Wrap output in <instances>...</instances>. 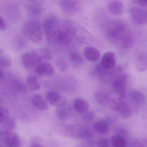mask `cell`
Wrapping results in <instances>:
<instances>
[{"mask_svg":"<svg viewBox=\"0 0 147 147\" xmlns=\"http://www.w3.org/2000/svg\"><path fill=\"white\" fill-rule=\"evenodd\" d=\"M64 27L71 36L80 42L86 43L91 39L89 32L80 24L74 20H66L64 23Z\"/></svg>","mask_w":147,"mask_h":147,"instance_id":"cell-1","label":"cell"},{"mask_svg":"<svg viewBox=\"0 0 147 147\" xmlns=\"http://www.w3.org/2000/svg\"><path fill=\"white\" fill-rule=\"evenodd\" d=\"M22 32L26 38L34 42H39L42 39L41 23L37 20H28L23 26Z\"/></svg>","mask_w":147,"mask_h":147,"instance_id":"cell-2","label":"cell"},{"mask_svg":"<svg viewBox=\"0 0 147 147\" xmlns=\"http://www.w3.org/2000/svg\"><path fill=\"white\" fill-rule=\"evenodd\" d=\"M48 42L51 44L68 45L72 42L71 36L66 30L59 29L55 32L47 36Z\"/></svg>","mask_w":147,"mask_h":147,"instance_id":"cell-3","label":"cell"},{"mask_svg":"<svg viewBox=\"0 0 147 147\" xmlns=\"http://www.w3.org/2000/svg\"><path fill=\"white\" fill-rule=\"evenodd\" d=\"M42 57L36 52H28L24 53L21 57V62L24 67L31 69L40 64Z\"/></svg>","mask_w":147,"mask_h":147,"instance_id":"cell-4","label":"cell"},{"mask_svg":"<svg viewBox=\"0 0 147 147\" xmlns=\"http://www.w3.org/2000/svg\"><path fill=\"white\" fill-rule=\"evenodd\" d=\"M60 5L62 11L68 15H75L81 10L80 3L77 1L63 0L60 1Z\"/></svg>","mask_w":147,"mask_h":147,"instance_id":"cell-5","label":"cell"},{"mask_svg":"<svg viewBox=\"0 0 147 147\" xmlns=\"http://www.w3.org/2000/svg\"><path fill=\"white\" fill-rule=\"evenodd\" d=\"M129 13L132 21L138 25L147 24V11L142 7H131Z\"/></svg>","mask_w":147,"mask_h":147,"instance_id":"cell-6","label":"cell"},{"mask_svg":"<svg viewBox=\"0 0 147 147\" xmlns=\"http://www.w3.org/2000/svg\"><path fill=\"white\" fill-rule=\"evenodd\" d=\"M43 29L46 36L55 32L60 29L59 20L54 15H49L44 20Z\"/></svg>","mask_w":147,"mask_h":147,"instance_id":"cell-7","label":"cell"},{"mask_svg":"<svg viewBox=\"0 0 147 147\" xmlns=\"http://www.w3.org/2000/svg\"><path fill=\"white\" fill-rule=\"evenodd\" d=\"M0 137L2 142L9 147H18L20 144L19 137L15 132L2 131Z\"/></svg>","mask_w":147,"mask_h":147,"instance_id":"cell-8","label":"cell"},{"mask_svg":"<svg viewBox=\"0 0 147 147\" xmlns=\"http://www.w3.org/2000/svg\"><path fill=\"white\" fill-rule=\"evenodd\" d=\"M127 76L122 75L116 78L113 83V89L118 95L123 97L127 87Z\"/></svg>","mask_w":147,"mask_h":147,"instance_id":"cell-9","label":"cell"},{"mask_svg":"<svg viewBox=\"0 0 147 147\" xmlns=\"http://www.w3.org/2000/svg\"><path fill=\"white\" fill-rule=\"evenodd\" d=\"M116 64V55L114 52L108 51L103 55L100 63V65L103 68L106 70L113 69Z\"/></svg>","mask_w":147,"mask_h":147,"instance_id":"cell-10","label":"cell"},{"mask_svg":"<svg viewBox=\"0 0 147 147\" xmlns=\"http://www.w3.org/2000/svg\"><path fill=\"white\" fill-rule=\"evenodd\" d=\"M68 130L73 136L77 138L88 139L92 137V133L90 130L81 126H70Z\"/></svg>","mask_w":147,"mask_h":147,"instance_id":"cell-11","label":"cell"},{"mask_svg":"<svg viewBox=\"0 0 147 147\" xmlns=\"http://www.w3.org/2000/svg\"><path fill=\"white\" fill-rule=\"evenodd\" d=\"M49 103L54 106L63 107L66 105L67 100L64 97L55 92H49L46 95Z\"/></svg>","mask_w":147,"mask_h":147,"instance_id":"cell-12","label":"cell"},{"mask_svg":"<svg viewBox=\"0 0 147 147\" xmlns=\"http://www.w3.org/2000/svg\"><path fill=\"white\" fill-rule=\"evenodd\" d=\"M129 98L131 102L137 106H143L146 102L145 95L138 90H133L131 91L129 94Z\"/></svg>","mask_w":147,"mask_h":147,"instance_id":"cell-13","label":"cell"},{"mask_svg":"<svg viewBox=\"0 0 147 147\" xmlns=\"http://www.w3.org/2000/svg\"><path fill=\"white\" fill-rule=\"evenodd\" d=\"M84 55L88 61L91 62L97 61L100 57V53L93 46L86 47L84 49Z\"/></svg>","mask_w":147,"mask_h":147,"instance_id":"cell-14","label":"cell"},{"mask_svg":"<svg viewBox=\"0 0 147 147\" xmlns=\"http://www.w3.org/2000/svg\"><path fill=\"white\" fill-rule=\"evenodd\" d=\"M53 66L48 63H40L35 68V72L40 76H50L54 73Z\"/></svg>","mask_w":147,"mask_h":147,"instance_id":"cell-15","label":"cell"},{"mask_svg":"<svg viewBox=\"0 0 147 147\" xmlns=\"http://www.w3.org/2000/svg\"><path fill=\"white\" fill-rule=\"evenodd\" d=\"M107 8L112 14L115 15H121L123 11V4L120 1H108Z\"/></svg>","mask_w":147,"mask_h":147,"instance_id":"cell-16","label":"cell"},{"mask_svg":"<svg viewBox=\"0 0 147 147\" xmlns=\"http://www.w3.org/2000/svg\"><path fill=\"white\" fill-rule=\"evenodd\" d=\"M69 59L72 66L76 68L80 67L83 64L84 61L80 53L77 50H74L70 51Z\"/></svg>","mask_w":147,"mask_h":147,"instance_id":"cell-17","label":"cell"},{"mask_svg":"<svg viewBox=\"0 0 147 147\" xmlns=\"http://www.w3.org/2000/svg\"><path fill=\"white\" fill-rule=\"evenodd\" d=\"M93 128L96 132L101 135H104L109 131L110 126L107 120L100 119L94 123Z\"/></svg>","mask_w":147,"mask_h":147,"instance_id":"cell-18","label":"cell"},{"mask_svg":"<svg viewBox=\"0 0 147 147\" xmlns=\"http://www.w3.org/2000/svg\"><path fill=\"white\" fill-rule=\"evenodd\" d=\"M27 10L30 14L35 17L39 16L42 13V6L38 1H31L28 4Z\"/></svg>","mask_w":147,"mask_h":147,"instance_id":"cell-19","label":"cell"},{"mask_svg":"<svg viewBox=\"0 0 147 147\" xmlns=\"http://www.w3.org/2000/svg\"><path fill=\"white\" fill-rule=\"evenodd\" d=\"M74 107L79 113L87 112L89 108V105L87 101L81 98H76L74 102Z\"/></svg>","mask_w":147,"mask_h":147,"instance_id":"cell-20","label":"cell"},{"mask_svg":"<svg viewBox=\"0 0 147 147\" xmlns=\"http://www.w3.org/2000/svg\"><path fill=\"white\" fill-rule=\"evenodd\" d=\"M32 102L38 110L44 111L48 110L49 106L44 98L39 94H35L32 98Z\"/></svg>","mask_w":147,"mask_h":147,"instance_id":"cell-21","label":"cell"},{"mask_svg":"<svg viewBox=\"0 0 147 147\" xmlns=\"http://www.w3.org/2000/svg\"><path fill=\"white\" fill-rule=\"evenodd\" d=\"M110 142L111 147H125L127 143L126 139L119 134L112 136Z\"/></svg>","mask_w":147,"mask_h":147,"instance_id":"cell-22","label":"cell"},{"mask_svg":"<svg viewBox=\"0 0 147 147\" xmlns=\"http://www.w3.org/2000/svg\"><path fill=\"white\" fill-rule=\"evenodd\" d=\"M136 67L139 71L147 70V54H142L139 55L137 59Z\"/></svg>","mask_w":147,"mask_h":147,"instance_id":"cell-23","label":"cell"},{"mask_svg":"<svg viewBox=\"0 0 147 147\" xmlns=\"http://www.w3.org/2000/svg\"><path fill=\"white\" fill-rule=\"evenodd\" d=\"M26 81L28 87L32 90H38L41 87L36 76L33 75L29 76L26 79Z\"/></svg>","mask_w":147,"mask_h":147,"instance_id":"cell-24","label":"cell"},{"mask_svg":"<svg viewBox=\"0 0 147 147\" xmlns=\"http://www.w3.org/2000/svg\"><path fill=\"white\" fill-rule=\"evenodd\" d=\"M119 112L120 116L124 119L129 118L131 116L132 113L130 106L128 102L124 101L123 102Z\"/></svg>","mask_w":147,"mask_h":147,"instance_id":"cell-25","label":"cell"},{"mask_svg":"<svg viewBox=\"0 0 147 147\" xmlns=\"http://www.w3.org/2000/svg\"><path fill=\"white\" fill-rule=\"evenodd\" d=\"M123 102L120 99H113L108 102V107L113 111H119Z\"/></svg>","mask_w":147,"mask_h":147,"instance_id":"cell-26","label":"cell"},{"mask_svg":"<svg viewBox=\"0 0 147 147\" xmlns=\"http://www.w3.org/2000/svg\"><path fill=\"white\" fill-rule=\"evenodd\" d=\"M4 130L3 131H12L16 126V122L15 119L13 118H8L3 123Z\"/></svg>","mask_w":147,"mask_h":147,"instance_id":"cell-27","label":"cell"},{"mask_svg":"<svg viewBox=\"0 0 147 147\" xmlns=\"http://www.w3.org/2000/svg\"><path fill=\"white\" fill-rule=\"evenodd\" d=\"M95 98L98 103L103 104L106 102L109 98V94L105 91H99L95 94Z\"/></svg>","mask_w":147,"mask_h":147,"instance_id":"cell-28","label":"cell"},{"mask_svg":"<svg viewBox=\"0 0 147 147\" xmlns=\"http://www.w3.org/2000/svg\"><path fill=\"white\" fill-rule=\"evenodd\" d=\"M56 64L59 70L62 72H66L68 69V64L66 60L63 57H59L57 58Z\"/></svg>","mask_w":147,"mask_h":147,"instance_id":"cell-29","label":"cell"},{"mask_svg":"<svg viewBox=\"0 0 147 147\" xmlns=\"http://www.w3.org/2000/svg\"><path fill=\"white\" fill-rule=\"evenodd\" d=\"M56 116L58 119L64 120L66 119L68 116V111L66 108H58L56 111Z\"/></svg>","mask_w":147,"mask_h":147,"instance_id":"cell-30","label":"cell"},{"mask_svg":"<svg viewBox=\"0 0 147 147\" xmlns=\"http://www.w3.org/2000/svg\"><path fill=\"white\" fill-rule=\"evenodd\" d=\"M12 84L14 88L20 92H24L26 90L25 85L18 79H13L12 80Z\"/></svg>","mask_w":147,"mask_h":147,"instance_id":"cell-31","label":"cell"},{"mask_svg":"<svg viewBox=\"0 0 147 147\" xmlns=\"http://www.w3.org/2000/svg\"><path fill=\"white\" fill-rule=\"evenodd\" d=\"M38 54L40 55L42 58L50 60L52 57L51 51L47 48H42L39 50Z\"/></svg>","mask_w":147,"mask_h":147,"instance_id":"cell-32","label":"cell"},{"mask_svg":"<svg viewBox=\"0 0 147 147\" xmlns=\"http://www.w3.org/2000/svg\"><path fill=\"white\" fill-rule=\"evenodd\" d=\"M9 111L7 108L5 107H0V123H3L8 119Z\"/></svg>","mask_w":147,"mask_h":147,"instance_id":"cell-33","label":"cell"},{"mask_svg":"<svg viewBox=\"0 0 147 147\" xmlns=\"http://www.w3.org/2000/svg\"><path fill=\"white\" fill-rule=\"evenodd\" d=\"M11 64V61L7 56H1L0 59V65L3 67H8Z\"/></svg>","mask_w":147,"mask_h":147,"instance_id":"cell-34","label":"cell"},{"mask_svg":"<svg viewBox=\"0 0 147 147\" xmlns=\"http://www.w3.org/2000/svg\"><path fill=\"white\" fill-rule=\"evenodd\" d=\"M98 147H111V142L106 138H101L98 140Z\"/></svg>","mask_w":147,"mask_h":147,"instance_id":"cell-35","label":"cell"},{"mask_svg":"<svg viewBox=\"0 0 147 147\" xmlns=\"http://www.w3.org/2000/svg\"><path fill=\"white\" fill-rule=\"evenodd\" d=\"M133 3L138 5L139 6H147V0H135L133 1Z\"/></svg>","mask_w":147,"mask_h":147,"instance_id":"cell-36","label":"cell"},{"mask_svg":"<svg viewBox=\"0 0 147 147\" xmlns=\"http://www.w3.org/2000/svg\"><path fill=\"white\" fill-rule=\"evenodd\" d=\"M94 117V114L92 112H88L85 114V119L87 120L90 121L92 120Z\"/></svg>","mask_w":147,"mask_h":147,"instance_id":"cell-37","label":"cell"},{"mask_svg":"<svg viewBox=\"0 0 147 147\" xmlns=\"http://www.w3.org/2000/svg\"><path fill=\"white\" fill-rule=\"evenodd\" d=\"M7 27V24L4 18H1V24H0V29L1 30H5Z\"/></svg>","mask_w":147,"mask_h":147,"instance_id":"cell-38","label":"cell"},{"mask_svg":"<svg viewBox=\"0 0 147 147\" xmlns=\"http://www.w3.org/2000/svg\"><path fill=\"white\" fill-rule=\"evenodd\" d=\"M29 147H44V146L40 144H34Z\"/></svg>","mask_w":147,"mask_h":147,"instance_id":"cell-39","label":"cell"},{"mask_svg":"<svg viewBox=\"0 0 147 147\" xmlns=\"http://www.w3.org/2000/svg\"><path fill=\"white\" fill-rule=\"evenodd\" d=\"M0 79L1 80L2 79L3 77H4V71L2 70V69H1V71H0Z\"/></svg>","mask_w":147,"mask_h":147,"instance_id":"cell-40","label":"cell"}]
</instances>
